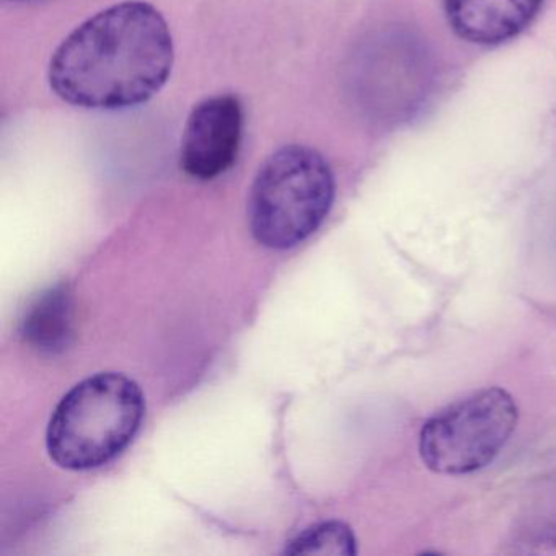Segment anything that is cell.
Masks as SVG:
<instances>
[{
  "label": "cell",
  "mask_w": 556,
  "mask_h": 556,
  "mask_svg": "<svg viewBox=\"0 0 556 556\" xmlns=\"http://www.w3.org/2000/svg\"><path fill=\"white\" fill-rule=\"evenodd\" d=\"M170 27L154 5L126 0L90 17L51 58V89L87 110H125L157 96L170 79Z\"/></svg>",
  "instance_id": "cell-1"
},
{
  "label": "cell",
  "mask_w": 556,
  "mask_h": 556,
  "mask_svg": "<svg viewBox=\"0 0 556 556\" xmlns=\"http://www.w3.org/2000/svg\"><path fill=\"white\" fill-rule=\"evenodd\" d=\"M141 387L116 372L77 383L58 403L47 431L48 454L66 470H92L118 457L144 418Z\"/></svg>",
  "instance_id": "cell-2"
},
{
  "label": "cell",
  "mask_w": 556,
  "mask_h": 556,
  "mask_svg": "<svg viewBox=\"0 0 556 556\" xmlns=\"http://www.w3.org/2000/svg\"><path fill=\"white\" fill-rule=\"evenodd\" d=\"M333 170L308 146L273 152L256 174L249 198V223L260 245L288 250L324 224L334 201Z\"/></svg>",
  "instance_id": "cell-3"
},
{
  "label": "cell",
  "mask_w": 556,
  "mask_h": 556,
  "mask_svg": "<svg viewBox=\"0 0 556 556\" xmlns=\"http://www.w3.org/2000/svg\"><path fill=\"white\" fill-rule=\"evenodd\" d=\"M519 409L506 390L491 387L435 413L422 426L419 454L429 470L467 475L490 465L513 435Z\"/></svg>",
  "instance_id": "cell-4"
},
{
  "label": "cell",
  "mask_w": 556,
  "mask_h": 556,
  "mask_svg": "<svg viewBox=\"0 0 556 556\" xmlns=\"http://www.w3.org/2000/svg\"><path fill=\"white\" fill-rule=\"evenodd\" d=\"M242 106L232 96L203 100L191 110L180 146L184 172L198 180H213L229 170L242 139Z\"/></svg>",
  "instance_id": "cell-5"
},
{
  "label": "cell",
  "mask_w": 556,
  "mask_h": 556,
  "mask_svg": "<svg viewBox=\"0 0 556 556\" xmlns=\"http://www.w3.org/2000/svg\"><path fill=\"white\" fill-rule=\"evenodd\" d=\"M542 4L543 0H444V11L462 40L494 47L522 34Z\"/></svg>",
  "instance_id": "cell-6"
},
{
  "label": "cell",
  "mask_w": 556,
  "mask_h": 556,
  "mask_svg": "<svg viewBox=\"0 0 556 556\" xmlns=\"http://www.w3.org/2000/svg\"><path fill=\"white\" fill-rule=\"evenodd\" d=\"M22 333L31 346L43 353H60L70 346L74 307L66 286H54L35 299L22 321Z\"/></svg>",
  "instance_id": "cell-7"
},
{
  "label": "cell",
  "mask_w": 556,
  "mask_h": 556,
  "mask_svg": "<svg viewBox=\"0 0 556 556\" xmlns=\"http://www.w3.org/2000/svg\"><path fill=\"white\" fill-rule=\"evenodd\" d=\"M288 555H356V536L340 520L315 523L299 533L286 548Z\"/></svg>",
  "instance_id": "cell-8"
},
{
  "label": "cell",
  "mask_w": 556,
  "mask_h": 556,
  "mask_svg": "<svg viewBox=\"0 0 556 556\" xmlns=\"http://www.w3.org/2000/svg\"><path fill=\"white\" fill-rule=\"evenodd\" d=\"M11 2H22V0H11Z\"/></svg>",
  "instance_id": "cell-9"
}]
</instances>
